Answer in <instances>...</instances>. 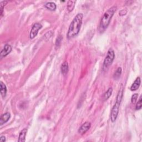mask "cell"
Returning <instances> with one entry per match:
<instances>
[{"instance_id":"2e32d148","label":"cell","mask_w":142,"mask_h":142,"mask_svg":"<svg viewBox=\"0 0 142 142\" xmlns=\"http://www.w3.org/2000/svg\"><path fill=\"white\" fill-rule=\"evenodd\" d=\"M122 70L121 67H119L117 68V70H116V72H115L113 76V78L114 79L117 80L120 78L122 74Z\"/></svg>"},{"instance_id":"4fadbf2b","label":"cell","mask_w":142,"mask_h":142,"mask_svg":"<svg viewBox=\"0 0 142 142\" xmlns=\"http://www.w3.org/2000/svg\"><path fill=\"white\" fill-rule=\"evenodd\" d=\"M0 86H1V89H0V91H1V94L3 98H5L7 94V87L5 83L2 81H1L0 83Z\"/></svg>"},{"instance_id":"5bb4252c","label":"cell","mask_w":142,"mask_h":142,"mask_svg":"<svg viewBox=\"0 0 142 142\" xmlns=\"http://www.w3.org/2000/svg\"><path fill=\"white\" fill-rule=\"evenodd\" d=\"M44 6L46 9H47L48 10L52 11H55L57 7L56 3L52 2H49L46 3L44 5Z\"/></svg>"},{"instance_id":"e0dca14e","label":"cell","mask_w":142,"mask_h":142,"mask_svg":"<svg viewBox=\"0 0 142 142\" xmlns=\"http://www.w3.org/2000/svg\"><path fill=\"white\" fill-rule=\"evenodd\" d=\"M8 3L7 1H3L0 2V9H1V17H2L3 12V9H4V7L7 5V3Z\"/></svg>"},{"instance_id":"277c9868","label":"cell","mask_w":142,"mask_h":142,"mask_svg":"<svg viewBox=\"0 0 142 142\" xmlns=\"http://www.w3.org/2000/svg\"><path fill=\"white\" fill-rule=\"evenodd\" d=\"M115 58V53L112 48H109L103 64V70H107L112 64Z\"/></svg>"},{"instance_id":"3957f363","label":"cell","mask_w":142,"mask_h":142,"mask_svg":"<svg viewBox=\"0 0 142 142\" xmlns=\"http://www.w3.org/2000/svg\"><path fill=\"white\" fill-rule=\"evenodd\" d=\"M123 92H124V87L123 84H122L120 89L118 91V94L117 95L116 103L113 106V108L111 110L110 115V119L112 122H115L117 120L118 117V115L119 113V107L121 103L122 100L123 96Z\"/></svg>"},{"instance_id":"603a6c76","label":"cell","mask_w":142,"mask_h":142,"mask_svg":"<svg viewBox=\"0 0 142 142\" xmlns=\"http://www.w3.org/2000/svg\"><path fill=\"white\" fill-rule=\"evenodd\" d=\"M6 137L4 136H2L0 137V141H5Z\"/></svg>"},{"instance_id":"ba28073f","label":"cell","mask_w":142,"mask_h":142,"mask_svg":"<svg viewBox=\"0 0 142 142\" xmlns=\"http://www.w3.org/2000/svg\"><path fill=\"white\" fill-rule=\"evenodd\" d=\"M140 83H141L140 78L139 77H137L136 79V80H134V82L132 84V85L131 86V87H130V90L132 91H135L137 90L140 86Z\"/></svg>"},{"instance_id":"30bf717a","label":"cell","mask_w":142,"mask_h":142,"mask_svg":"<svg viewBox=\"0 0 142 142\" xmlns=\"http://www.w3.org/2000/svg\"><path fill=\"white\" fill-rule=\"evenodd\" d=\"M27 131L28 130L27 128H24L21 130V132L20 133V135H19L18 139V141L24 142L26 141V136L27 133Z\"/></svg>"},{"instance_id":"7a4b0ae2","label":"cell","mask_w":142,"mask_h":142,"mask_svg":"<svg viewBox=\"0 0 142 142\" xmlns=\"http://www.w3.org/2000/svg\"><path fill=\"white\" fill-rule=\"evenodd\" d=\"M117 7L116 6H113L110 7L108 10L106 11L102 16L99 24V31L101 32H104L108 28L112 18L113 17L114 13L116 12Z\"/></svg>"},{"instance_id":"ffe728a7","label":"cell","mask_w":142,"mask_h":142,"mask_svg":"<svg viewBox=\"0 0 142 142\" xmlns=\"http://www.w3.org/2000/svg\"><path fill=\"white\" fill-rule=\"evenodd\" d=\"M138 93H134L132 96V98H131V102L133 103H136L137 99H138Z\"/></svg>"},{"instance_id":"5b68a950","label":"cell","mask_w":142,"mask_h":142,"mask_svg":"<svg viewBox=\"0 0 142 142\" xmlns=\"http://www.w3.org/2000/svg\"><path fill=\"white\" fill-rule=\"evenodd\" d=\"M42 28V26L40 23H36L32 26V29L29 33V38L31 40H33L35 38L38 33V31Z\"/></svg>"},{"instance_id":"d6986e66","label":"cell","mask_w":142,"mask_h":142,"mask_svg":"<svg viewBox=\"0 0 142 142\" xmlns=\"http://www.w3.org/2000/svg\"><path fill=\"white\" fill-rule=\"evenodd\" d=\"M53 32L52 31H49L47 33H46L45 34H44V38H46V40H48L50 39V38H51V37L53 35Z\"/></svg>"},{"instance_id":"6da1fadb","label":"cell","mask_w":142,"mask_h":142,"mask_svg":"<svg viewBox=\"0 0 142 142\" xmlns=\"http://www.w3.org/2000/svg\"><path fill=\"white\" fill-rule=\"evenodd\" d=\"M83 14L82 13H79L76 15L75 17L72 20V22L69 27L67 37L68 39L76 36L79 33L80 28L82 25V21Z\"/></svg>"},{"instance_id":"9c48e42d","label":"cell","mask_w":142,"mask_h":142,"mask_svg":"<svg viewBox=\"0 0 142 142\" xmlns=\"http://www.w3.org/2000/svg\"><path fill=\"white\" fill-rule=\"evenodd\" d=\"M10 117L11 114L8 112L2 114L1 118H0V125H2L3 124L6 123L9 121Z\"/></svg>"},{"instance_id":"52a82bcc","label":"cell","mask_w":142,"mask_h":142,"mask_svg":"<svg viewBox=\"0 0 142 142\" xmlns=\"http://www.w3.org/2000/svg\"><path fill=\"white\" fill-rule=\"evenodd\" d=\"M11 51H12L11 46L8 44H5L2 50L1 51V53H0V57H1V58H2L3 57H5L9 55Z\"/></svg>"},{"instance_id":"9a60e30c","label":"cell","mask_w":142,"mask_h":142,"mask_svg":"<svg viewBox=\"0 0 142 142\" xmlns=\"http://www.w3.org/2000/svg\"><path fill=\"white\" fill-rule=\"evenodd\" d=\"M76 1H69L67 3V10L69 12H71L73 10L75 4H76Z\"/></svg>"},{"instance_id":"ac0fdd59","label":"cell","mask_w":142,"mask_h":142,"mask_svg":"<svg viewBox=\"0 0 142 142\" xmlns=\"http://www.w3.org/2000/svg\"><path fill=\"white\" fill-rule=\"evenodd\" d=\"M141 107H142V101H141V95L139 99V101H138L137 104H136V109L137 110H140L141 109Z\"/></svg>"},{"instance_id":"7c38bea8","label":"cell","mask_w":142,"mask_h":142,"mask_svg":"<svg viewBox=\"0 0 142 142\" xmlns=\"http://www.w3.org/2000/svg\"><path fill=\"white\" fill-rule=\"evenodd\" d=\"M112 92H113V88L112 87L109 88L108 90L105 92L104 95H103V101H106L107 100V99H108L111 95H112Z\"/></svg>"},{"instance_id":"7402d4cb","label":"cell","mask_w":142,"mask_h":142,"mask_svg":"<svg viewBox=\"0 0 142 142\" xmlns=\"http://www.w3.org/2000/svg\"><path fill=\"white\" fill-rule=\"evenodd\" d=\"M126 13H127V11L126 10H122L121 11H119V15L121 16H124V15L126 14Z\"/></svg>"},{"instance_id":"8992f818","label":"cell","mask_w":142,"mask_h":142,"mask_svg":"<svg viewBox=\"0 0 142 142\" xmlns=\"http://www.w3.org/2000/svg\"><path fill=\"white\" fill-rule=\"evenodd\" d=\"M91 127V123L89 122H86L83 124L81 126H80L79 128L78 129V132L80 134H85L88 130H89Z\"/></svg>"},{"instance_id":"8fae6325","label":"cell","mask_w":142,"mask_h":142,"mask_svg":"<svg viewBox=\"0 0 142 142\" xmlns=\"http://www.w3.org/2000/svg\"><path fill=\"white\" fill-rule=\"evenodd\" d=\"M61 70L63 75L65 76L67 74L69 70V66L67 62H64L62 64L61 67Z\"/></svg>"},{"instance_id":"44dd1931","label":"cell","mask_w":142,"mask_h":142,"mask_svg":"<svg viewBox=\"0 0 142 142\" xmlns=\"http://www.w3.org/2000/svg\"><path fill=\"white\" fill-rule=\"evenodd\" d=\"M62 37H61V36H58V37L57 38L56 41V46H58L60 45V44L61 43V41H62Z\"/></svg>"}]
</instances>
